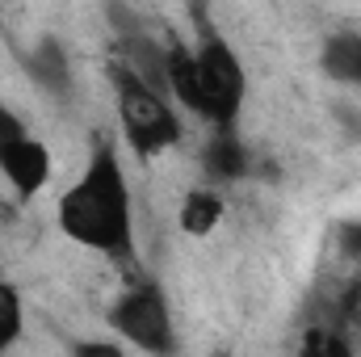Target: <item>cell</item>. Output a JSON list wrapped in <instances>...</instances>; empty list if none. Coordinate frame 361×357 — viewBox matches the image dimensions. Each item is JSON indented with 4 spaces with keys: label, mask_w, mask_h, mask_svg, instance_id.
<instances>
[{
    "label": "cell",
    "mask_w": 361,
    "mask_h": 357,
    "mask_svg": "<svg viewBox=\"0 0 361 357\" xmlns=\"http://www.w3.org/2000/svg\"><path fill=\"white\" fill-rule=\"evenodd\" d=\"M55 223L72 244L135 269V198L114 143H92L89 164L59 193Z\"/></svg>",
    "instance_id": "6da1fadb"
},
{
    "label": "cell",
    "mask_w": 361,
    "mask_h": 357,
    "mask_svg": "<svg viewBox=\"0 0 361 357\" xmlns=\"http://www.w3.org/2000/svg\"><path fill=\"white\" fill-rule=\"evenodd\" d=\"M0 181L21 202H34L51 181V147L4 101H0Z\"/></svg>",
    "instance_id": "5b68a950"
},
{
    "label": "cell",
    "mask_w": 361,
    "mask_h": 357,
    "mask_svg": "<svg viewBox=\"0 0 361 357\" xmlns=\"http://www.w3.org/2000/svg\"><path fill=\"white\" fill-rule=\"evenodd\" d=\"M197 169H202L206 185H219V189L248 177L252 152L240 139V126H210V135H206V143L197 152Z\"/></svg>",
    "instance_id": "52a82bcc"
},
{
    "label": "cell",
    "mask_w": 361,
    "mask_h": 357,
    "mask_svg": "<svg viewBox=\"0 0 361 357\" xmlns=\"http://www.w3.org/2000/svg\"><path fill=\"white\" fill-rule=\"evenodd\" d=\"M25 332V303H21V290L0 277V353H8Z\"/></svg>",
    "instance_id": "8fae6325"
},
{
    "label": "cell",
    "mask_w": 361,
    "mask_h": 357,
    "mask_svg": "<svg viewBox=\"0 0 361 357\" xmlns=\"http://www.w3.org/2000/svg\"><path fill=\"white\" fill-rule=\"evenodd\" d=\"M109 85L118 97V126H122V139L135 156L152 160L169 147L180 143V114L173 109V97L160 92L156 85L139 80L126 63H109Z\"/></svg>",
    "instance_id": "7a4b0ae2"
},
{
    "label": "cell",
    "mask_w": 361,
    "mask_h": 357,
    "mask_svg": "<svg viewBox=\"0 0 361 357\" xmlns=\"http://www.w3.org/2000/svg\"><path fill=\"white\" fill-rule=\"evenodd\" d=\"M223 214H227V202H223L219 185H197L180 198V231L185 236H197V240L210 236L223 223Z\"/></svg>",
    "instance_id": "30bf717a"
},
{
    "label": "cell",
    "mask_w": 361,
    "mask_h": 357,
    "mask_svg": "<svg viewBox=\"0 0 361 357\" xmlns=\"http://www.w3.org/2000/svg\"><path fill=\"white\" fill-rule=\"evenodd\" d=\"M193 47V76H197V101L193 114L210 126H240L244 101H248V72L235 55V47L214 30L202 25Z\"/></svg>",
    "instance_id": "3957f363"
},
{
    "label": "cell",
    "mask_w": 361,
    "mask_h": 357,
    "mask_svg": "<svg viewBox=\"0 0 361 357\" xmlns=\"http://www.w3.org/2000/svg\"><path fill=\"white\" fill-rule=\"evenodd\" d=\"M76 353H105V357H118V353H122V345H118V341H80V345H76Z\"/></svg>",
    "instance_id": "4fadbf2b"
},
{
    "label": "cell",
    "mask_w": 361,
    "mask_h": 357,
    "mask_svg": "<svg viewBox=\"0 0 361 357\" xmlns=\"http://www.w3.org/2000/svg\"><path fill=\"white\" fill-rule=\"evenodd\" d=\"M109 328L139 353H156L169 357L177 353V328H173V311H169V294L160 282L143 277L135 286H126L109 311H105Z\"/></svg>",
    "instance_id": "277c9868"
},
{
    "label": "cell",
    "mask_w": 361,
    "mask_h": 357,
    "mask_svg": "<svg viewBox=\"0 0 361 357\" xmlns=\"http://www.w3.org/2000/svg\"><path fill=\"white\" fill-rule=\"evenodd\" d=\"M336 253H341L345 261L361 265V219H345V223H336Z\"/></svg>",
    "instance_id": "7c38bea8"
},
{
    "label": "cell",
    "mask_w": 361,
    "mask_h": 357,
    "mask_svg": "<svg viewBox=\"0 0 361 357\" xmlns=\"http://www.w3.org/2000/svg\"><path fill=\"white\" fill-rule=\"evenodd\" d=\"M319 72L332 85L361 89V34L357 30H332L319 47Z\"/></svg>",
    "instance_id": "ba28073f"
},
{
    "label": "cell",
    "mask_w": 361,
    "mask_h": 357,
    "mask_svg": "<svg viewBox=\"0 0 361 357\" xmlns=\"http://www.w3.org/2000/svg\"><path fill=\"white\" fill-rule=\"evenodd\" d=\"M118 63H126L139 80H147V85H156L160 92H169V89H164L169 47H164V42H156L152 34H143V30L122 34V38H118Z\"/></svg>",
    "instance_id": "9c48e42d"
},
{
    "label": "cell",
    "mask_w": 361,
    "mask_h": 357,
    "mask_svg": "<svg viewBox=\"0 0 361 357\" xmlns=\"http://www.w3.org/2000/svg\"><path fill=\"white\" fill-rule=\"evenodd\" d=\"M21 72L38 92L55 101H72V55L55 34H38L34 47L21 51Z\"/></svg>",
    "instance_id": "8992f818"
}]
</instances>
